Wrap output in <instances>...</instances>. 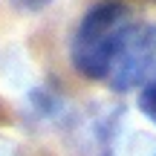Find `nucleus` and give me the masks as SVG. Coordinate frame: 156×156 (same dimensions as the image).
I'll use <instances>...</instances> for the list:
<instances>
[{
    "instance_id": "4",
    "label": "nucleus",
    "mask_w": 156,
    "mask_h": 156,
    "mask_svg": "<svg viewBox=\"0 0 156 156\" xmlns=\"http://www.w3.org/2000/svg\"><path fill=\"white\" fill-rule=\"evenodd\" d=\"M52 0H17V6H23L26 12H41L44 6H49Z\"/></svg>"
},
{
    "instance_id": "1",
    "label": "nucleus",
    "mask_w": 156,
    "mask_h": 156,
    "mask_svg": "<svg viewBox=\"0 0 156 156\" xmlns=\"http://www.w3.org/2000/svg\"><path fill=\"white\" fill-rule=\"evenodd\" d=\"M127 26H130V15L124 3H116V0L95 3L81 17L73 41H69L73 69L90 81H104Z\"/></svg>"
},
{
    "instance_id": "2",
    "label": "nucleus",
    "mask_w": 156,
    "mask_h": 156,
    "mask_svg": "<svg viewBox=\"0 0 156 156\" xmlns=\"http://www.w3.org/2000/svg\"><path fill=\"white\" fill-rule=\"evenodd\" d=\"M153 73H156V26L153 23H130L113 55L104 81L113 93H130V90L147 84Z\"/></svg>"
},
{
    "instance_id": "3",
    "label": "nucleus",
    "mask_w": 156,
    "mask_h": 156,
    "mask_svg": "<svg viewBox=\"0 0 156 156\" xmlns=\"http://www.w3.org/2000/svg\"><path fill=\"white\" fill-rule=\"evenodd\" d=\"M139 110H142V116H145L147 122L156 124V75L142 87V93H139Z\"/></svg>"
}]
</instances>
